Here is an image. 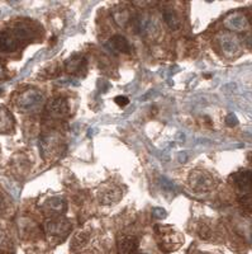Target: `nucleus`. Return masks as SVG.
Segmentation results:
<instances>
[{"mask_svg": "<svg viewBox=\"0 0 252 254\" xmlns=\"http://www.w3.org/2000/svg\"><path fill=\"white\" fill-rule=\"evenodd\" d=\"M197 254H206V253H202V252H199V253H197Z\"/></svg>", "mask_w": 252, "mask_h": 254, "instance_id": "23", "label": "nucleus"}, {"mask_svg": "<svg viewBox=\"0 0 252 254\" xmlns=\"http://www.w3.org/2000/svg\"><path fill=\"white\" fill-rule=\"evenodd\" d=\"M1 71H3V70H1V67H0V74H1Z\"/></svg>", "mask_w": 252, "mask_h": 254, "instance_id": "24", "label": "nucleus"}, {"mask_svg": "<svg viewBox=\"0 0 252 254\" xmlns=\"http://www.w3.org/2000/svg\"><path fill=\"white\" fill-rule=\"evenodd\" d=\"M43 102V94L37 89H28L20 93L17 98V107L22 112H35L41 108Z\"/></svg>", "mask_w": 252, "mask_h": 254, "instance_id": "4", "label": "nucleus"}, {"mask_svg": "<svg viewBox=\"0 0 252 254\" xmlns=\"http://www.w3.org/2000/svg\"><path fill=\"white\" fill-rule=\"evenodd\" d=\"M86 67H88V61L81 55H74L65 64L66 71L69 74H72V75H83L84 72L86 71Z\"/></svg>", "mask_w": 252, "mask_h": 254, "instance_id": "8", "label": "nucleus"}, {"mask_svg": "<svg viewBox=\"0 0 252 254\" xmlns=\"http://www.w3.org/2000/svg\"><path fill=\"white\" fill-rule=\"evenodd\" d=\"M29 38L26 27H14L0 32V51L12 52L23 46Z\"/></svg>", "mask_w": 252, "mask_h": 254, "instance_id": "1", "label": "nucleus"}, {"mask_svg": "<svg viewBox=\"0 0 252 254\" xmlns=\"http://www.w3.org/2000/svg\"><path fill=\"white\" fill-rule=\"evenodd\" d=\"M3 238H4V233H3V230H1V228H0V242L3 240Z\"/></svg>", "mask_w": 252, "mask_h": 254, "instance_id": "21", "label": "nucleus"}, {"mask_svg": "<svg viewBox=\"0 0 252 254\" xmlns=\"http://www.w3.org/2000/svg\"><path fill=\"white\" fill-rule=\"evenodd\" d=\"M50 120H62L69 115V104L65 99L57 98L49 103L46 108Z\"/></svg>", "mask_w": 252, "mask_h": 254, "instance_id": "6", "label": "nucleus"}, {"mask_svg": "<svg viewBox=\"0 0 252 254\" xmlns=\"http://www.w3.org/2000/svg\"><path fill=\"white\" fill-rule=\"evenodd\" d=\"M4 210V199L3 197H1V194H0V212Z\"/></svg>", "mask_w": 252, "mask_h": 254, "instance_id": "20", "label": "nucleus"}, {"mask_svg": "<svg viewBox=\"0 0 252 254\" xmlns=\"http://www.w3.org/2000/svg\"><path fill=\"white\" fill-rule=\"evenodd\" d=\"M114 102L119 107H124V106H127L129 103V99L127 97H123V95H118V97H115Z\"/></svg>", "mask_w": 252, "mask_h": 254, "instance_id": "17", "label": "nucleus"}, {"mask_svg": "<svg viewBox=\"0 0 252 254\" xmlns=\"http://www.w3.org/2000/svg\"><path fill=\"white\" fill-rule=\"evenodd\" d=\"M45 230L52 240L61 242V240H65L69 237L72 230V225L69 220L62 216L51 217L45 224Z\"/></svg>", "mask_w": 252, "mask_h": 254, "instance_id": "2", "label": "nucleus"}, {"mask_svg": "<svg viewBox=\"0 0 252 254\" xmlns=\"http://www.w3.org/2000/svg\"><path fill=\"white\" fill-rule=\"evenodd\" d=\"M227 124L229 125V126H235V125H237V119H236L235 116H229L228 119H227Z\"/></svg>", "mask_w": 252, "mask_h": 254, "instance_id": "19", "label": "nucleus"}, {"mask_svg": "<svg viewBox=\"0 0 252 254\" xmlns=\"http://www.w3.org/2000/svg\"><path fill=\"white\" fill-rule=\"evenodd\" d=\"M12 113L9 112L5 107H0V132H8L13 128L14 124Z\"/></svg>", "mask_w": 252, "mask_h": 254, "instance_id": "13", "label": "nucleus"}, {"mask_svg": "<svg viewBox=\"0 0 252 254\" xmlns=\"http://www.w3.org/2000/svg\"><path fill=\"white\" fill-rule=\"evenodd\" d=\"M157 239L160 249L166 253L180 248L184 240L180 233L170 226H161L160 230H157Z\"/></svg>", "mask_w": 252, "mask_h": 254, "instance_id": "3", "label": "nucleus"}, {"mask_svg": "<svg viewBox=\"0 0 252 254\" xmlns=\"http://www.w3.org/2000/svg\"><path fill=\"white\" fill-rule=\"evenodd\" d=\"M120 194H122L120 190L117 186H108V187L103 188V190L99 192V198H101V203L112 205V203H115L120 198Z\"/></svg>", "mask_w": 252, "mask_h": 254, "instance_id": "11", "label": "nucleus"}, {"mask_svg": "<svg viewBox=\"0 0 252 254\" xmlns=\"http://www.w3.org/2000/svg\"><path fill=\"white\" fill-rule=\"evenodd\" d=\"M67 203L65 198L62 197H52L49 201L45 203V210L47 211V214L51 215L52 217H58L66 211Z\"/></svg>", "mask_w": 252, "mask_h": 254, "instance_id": "9", "label": "nucleus"}, {"mask_svg": "<svg viewBox=\"0 0 252 254\" xmlns=\"http://www.w3.org/2000/svg\"><path fill=\"white\" fill-rule=\"evenodd\" d=\"M138 240L135 237H123L118 243L119 254H137L138 253Z\"/></svg>", "mask_w": 252, "mask_h": 254, "instance_id": "10", "label": "nucleus"}, {"mask_svg": "<svg viewBox=\"0 0 252 254\" xmlns=\"http://www.w3.org/2000/svg\"><path fill=\"white\" fill-rule=\"evenodd\" d=\"M163 19L166 22L167 26L171 29H179L181 26L180 17L178 15V13L175 12L172 8H165L163 9Z\"/></svg>", "mask_w": 252, "mask_h": 254, "instance_id": "12", "label": "nucleus"}, {"mask_svg": "<svg viewBox=\"0 0 252 254\" xmlns=\"http://www.w3.org/2000/svg\"><path fill=\"white\" fill-rule=\"evenodd\" d=\"M240 203L241 207L244 208V210L252 212V193H246L245 196L241 197Z\"/></svg>", "mask_w": 252, "mask_h": 254, "instance_id": "16", "label": "nucleus"}, {"mask_svg": "<svg viewBox=\"0 0 252 254\" xmlns=\"http://www.w3.org/2000/svg\"><path fill=\"white\" fill-rule=\"evenodd\" d=\"M190 187L198 193L208 192L214 186V179L206 171H193L189 177Z\"/></svg>", "mask_w": 252, "mask_h": 254, "instance_id": "5", "label": "nucleus"}, {"mask_svg": "<svg viewBox=\"0 0 252 254\" xmlns=\"http://www.w3.org/2000/svg\"><path fill=\"white\" fill-rule=\"evenodd\" d=\"M88 240H89V235L86 234V233H83V231H80L79 234H76L74 237V240H72L71 247H72V248H80V247L85 246L86 243H88Z\"/></svg>", "mask_w": 252, "mask_h": 254, "instance_id": "15", "label": "nucleus"}, {"mask_svg": "<svg viewBox=\"0 0 252 254\" xmlns=\"http://www.w3.org/2000/svg\"><path fill=\"white\" fill-rule=\"evenodd\" d=\"M249 162H250V164L252 165V153L249 154Z\"/></svg>", "mask_w": 252, "mask_h": 254, "instance_id": "22", "label": "nucleus"}, {"mask_svg": "<svg viewBox=\"0 0 252 254\" xmlns=\"http://www.w3.org/2000/svg\"><path fill=\"white\" fill-rule=\"evenodd\" d=\"M110 46L114 51L122 52V54H129L131 52V45L123 36H114L110 40Z\"/></svg>", "mask_w": 252, "mask_h": 254, "instance_id": "14", "label": "nucleus"}, {"mask_svg": "<svg viewBox=\"0 0 252 254\" xmlns=\"http://www.w3.org/2000/svg\"><path fill=\"white\" fill-rule=\"evenodd\" d=\"M231 182L240 190L251 193L252 192V172L241 171L231 176Z\"/></svg>", "mask_w": 252, "mask_h": 254, "instance_id": "7", "label": "nucleus"}, {"mask_svg": "<svg viewBox=\"0 0 252 254\" xmlns=\"http://www.w3.org/2000/svg\"><path fill=\"white\" fill-rule=\"evenodd\" d=\"M199 235H201L203 239H208L210 235V230L208 229V226H205V225L202 226V228L199 229Z\"/></svg>", "mask_w": 252, "mask_h": 254, "instance_id": "18", "label": "nucleus"}]
</instances>
